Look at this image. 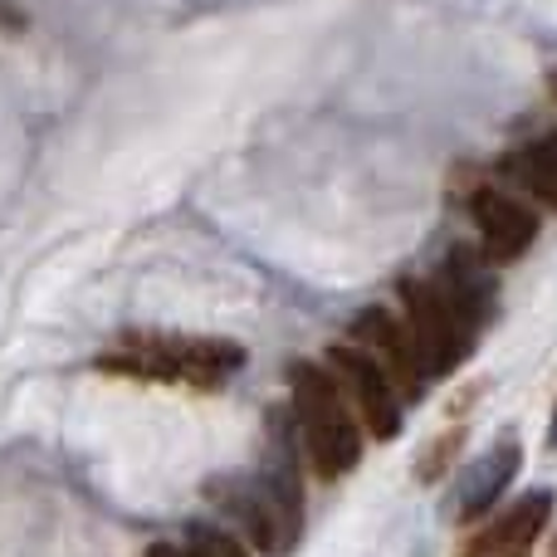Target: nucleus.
<instances>
[{
	"mask_svg": "<svg viewBox=\"0 0 557 557\" xmlns=\"http://www.w3.org/2000/svg\"><path fill=\"white\" fill-rule=\"evenodd\" d=\"M327 367H333V376L352 392L357 411H362V425L376 435V441L401 435V392H396L392 376L376 367L372 352H362L357 343L333 347V352H327Z\"/></svg>",
	"mask_w": 557,
	"mask_h": 557,
	"instance_id": "423d86ee",
	"label": "nucleus"
},
{
	"mask_svg": "<svg viewBox=\"0 0 557 557\" xmlns=\"http://www.w3.org/2000/svg\"><path fill=\"white\" fill-rule=\"evenodd\" d=\"M352 343L376 357V367L392 376V386L401 396H421L425 386L435 382L425 357H421V347H416V337L406 333V323L396 313H386V308H362V313H357Z\"/></svg>",
	"mask_w": 557,
	"mask_h": 557,
	"instance_id": "39448f33",
	"label": "nucleus"
},
{
	"mask_svg": "<svg viewBox=\"0 0 557 557\" xmlns=\"http://www.w3.org/2000/svg\"><path fill=\"white\" fill-rule=\"evenodd\" d=\"M182 557H250L240 539H231L225 529H191L182 543Z\"/></svg>",
	"mask_w": 557,
	"mask_h": 557,
	"instance_id": "9b49d317",
	"label": "nucleus"
},
{
	"mask_svg": "<svg viewBox=\"0 0 557 557\" xmlns=\"http://www.w3.org/2000/svg\"><path fill=\"white\" fill-rule=\"evenodd\" d=\"M235 519L245 523L250 543L270 557H284L298 548V533H304V494L298 480L288 470H264L245 484L240 494H231Z\"/></svg>",
	"mask_w": 557,
	"mask_h": 557,
	"instance_id": "20e7f679",
	"label": "nucleus"
},
{
	"mask_svg": "<svg viewBox=\"0 0 557 557\" xmlns=\"http://www.w3.org/2000/svg\"><path fill=\"white\" fill-rule=\"evenodd\" d=\"M513 474H519V445H499L490 460L474 465L470 480H465V494H460V519H484V513L494 509V499L509 490Z\"/></svg>",
	"mask_w": 557,
	"mask_h": 557,
	"instance_id": "9d476101",
	"label": "nucleus"
},
{
	"mask_svg": "<svg viewBox=\"0 0 557 557\" xmlns=\"http://www.w3.org/2000/svg\"><path fill=\"white\" fill-rule=\"evenodd\" d=\"M553 445H557V416H553Z\"/></svg>",
	"mask_w": 557,
	"mask_h": 557,
	"instance_id": "f8f14e48",
	"label": "nucleus"
},
{
	"mask_svg": "<svg viewBox=\"0 0 557 557\" xmlns=\"http://www.w3.org/2000/svg\"><path fill=\"white\" fill-rule=\"evenodd\" d=\"M548 523H553V494L533 490L523 499H513L504 513H494L484 529H474L460 557H533Z\"/></svg>",
	"mask_w": 557,
	"mask_h": 557,
	"instance_id": "0eeeda50",
	"label": "nucleus"
},
{
	"mask_svg": "<svg viewBox=\"0 0 557 557\" xmlns=\"http://www.w3.org/2000/svg\"><path fill=\"white\" fill-rule=\"evenodd\" d=\"M553 88H557V78H553Z\"/></svg>",
	"mask_w": 557,
	"mask_h": 557,
	"instance_id": "ddd939ff",
	"label": "nucleus"
},
{
	"mask_svg": "<svg viewBox=\"0 0 557 557\" xmlns=\"http://www.w3.org/2000/svg\"><path fill=\"white\" fill-rule=\"evenodd\" d=\"M504 176H509L519 191H529L533 201H543L557 211V133L519 147V152L504 162Z\"/></svg>",
	"mask_w": 557,
	"mask_h": 557,
	"instance_id": "1a4fd4ad",
	"label": "nucleus"
},
{
	"mask_svg": "<svg viewBox=\"0 0 557 557\" xmlns=\"http://www.w3.org/2000/svg\"><path fill=\"white\" fill-rule=\"evenodd\" d=\"M288 386H294V411L298 425H304V445L318 480H343L347 470H357L362 431H357V416L343 396V382L333 372H323L318 362H294Z\"/></svg>",
	"mask_w": 557,
	"mask_h": 557,
	"instance_id": "f03ea898",
	"label": "nucleus"
},
{
	"mask_svg": "<svg viewBox=\"0 0 557 557\" xmlns=\"http://www.w3.org/2000/svg\"><path fill=\"white\" fill-rule=\"evenodd\" d=\"M401 308H406V333L416 337L431 376H450L470 357L480 313L445 278H401Z\"/></svg>",
	"mask_w": 557,
	"mask_h": 557,
	"instance_id": "7ed1b4c3",
	"label": "nucleus"
},
{
	"mask_svg": "<svg viewBox=\"0 0 557 557\" xmlns=\"http://www.w3.org/2000/svg\"><path fill=\"white\" fill-rule=\"evenodd\" d=\"M245 367V347L225 337H176V333H123L117 347L98 357V372L137 376V382H172L215 392Z\"/></svg>",
	"mask_w": 557,
	"mask_h": 557,
	"instance_id": "f257e3e1",
	"label": "nucleus"
},
{
	"mask_svg": "<svg viewBox=\"0 0 557 557\" xmlns=\"http://www.w3.org/2000/svg\"><path fill=\"white\" fill-rule=\"evenodd\" d=\"M470 215H474V225H480L484 260H494V264H513L539 240V215L523 201H513V196L494 191V186H480V191L470 196Z\"/></svg>",
	"mask_w": 557,
	"mask_h": 557,
	"instance_id": "6e6552de",
	"label": "nucleus"
}]
</instances>
